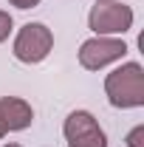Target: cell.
<instances>
[{
	"label": "cell",
	"instance_id": "cell-7",
	"mask_svg": "<svg viewBox=\"0 0 144 147\" xmlns=\"http://www.w3.org/2000/svg\"><path fill=\"white\" fill-rule=\"evenodd\" d=\"M11 31H14V17L0 9V42H6V40L11 37Z\"/></svg>",
	"mask_w": 144,
	"mask_h": 147
},
{
	"label": "cell",
	"instance_id": "cell-3",
	"mask_svg": "<svg viewBox=\"0 0 144 147\" xmlns=\"http://www.w3.org/2000/svg\"><path fill=\"white\" fill-rule=\"evenodd\" d=\"M54 51V31L45 23H26L20 26L14 42H11V54L23 65H40L42 59Z\"/></svg>",
	"mask_w": 144,
	"mask_h": 147
},
{
	"label": "cell",
	"instance_id": "cell-6",
	"mask_svg": "<svg viewBox=\"0 0 144 147\" xmlns=\"http://www.w3.org/2000/svg\"><path fill=\"white\" fill-rule=\"evenodd\" d=\"M0 119L6 125V133H20V130L31 127L34 108L23 96H0Z\"/></svg>",
	"mask_w": 144,
	"mask_h": 147
},
{
	"label": "cell",
	"instance_id": "cell-5",
	"mask_svg": "<svg viewBox=\"0 0 144 147\" xmlns=\"http://www.w3.org/2000/svg\"><path fill=\"white\" fill-rule=\"evenodd\" d=\"M62 136L68 147H108V133L90 110H71L62 122Z\"/></svg>",
	"mask_w": 144,
	"mask_h": 147
},
{
	"label": "cell",
	"instance_id": "cell-1",
	"mask_svg": "<svg viewBox=\"0 0 144 147\" xmlns=\"http://www.w3.org/2000/svg\"><path fill=\"white\" fill-rule=\"evenodd\" d=\"M105 96L113 108L136 110L144 108V68L141 62H122L105 76Z\"/></svg>",
	"mask_w": 144,
	"mask_h": 147
},
{
	"label": "cell",
	"instance_id": "cell-4",
	"mask_svg": "<svg viewBox=\"0 0 144 147\" xmlns=\"http://www.w3.org/2000/svg\"><path fill=\"white\" fill-rule=\"evenodd\" d=\"M127 42L122 37H88L79 51H76V59L85 71H102L108 65H116V62H124L127 57Z\"/></svg>",
	"mask_w": 144,
	"mask_h": 147
},
{
	"label": "cell",
	"instance_id": "cell-9",
	"mask_svg": "<svg viewBox=\"0 0 144 147\" xmlns=\"http://www.w3.org/2000/svg\"><path fill=\"white\" fill-rule=\"evenodd\" d=\"M9 3H11L14 9H23V11H26V9H37L42 0H9Z\"/></svg>",
	"mask_w": 144,
	"mask_h": 147
},
{
	"label": "cell",
	"instance_id": "cell-11",
	"mask_svg": "<svg viewBox=\"0 0 144 147\" xmlns=\"http://www.w3.org/2000/svg\"><path fill=\"white\" fill-rule=\"evenodd\" d=\"M0 147H23V144H17V142H9V144H0Z\"/></svg>",
	"mask_w": 144,
	"mask_h": 147
},
{
	"label": "cell",
	"instance_id": "cell-8",
	"mask_svg": "<svg viewBox=\"0 0 144 147\" xmlns=\"http://www.w3.org/2000/svg\"><path fill=\"white\" fill-rule=\"evenodd\" d=\"M127 147H144V125H136V127L127 133Z\"/></svg>",
	"mask_w": 144,
	"mask_h": 147
},
{
	"label": "cell",
	"instance_id": "cell-2",
	"mask_svg": "<svg viewBox=\"0 0 144 147\" xmlns=\"http://www.w3.org/2000/svg\"><path fill=\"white\" fill-rule=\"evenodd\" d=\"M136 11L122 0H96L88 11V28L96 37H122L133 28Z\"/></svg>",
	"mask_w": 144,
	"mask_h": 147
},
{
	"label": "cell",
	"instance_id": "cell-10",
	"mask_svg": "<svg viewBox=\"0 0 144 147\" xmlns=\"http://www.w3.org/2000/svg\"><path fill=\"white\" fill-rule=\"evenodd\" d=\"M6 136V125H3V119H0V139Z\"/></svg>",
	"mask_w": 144,
	"mask_h": 147
}]
</instances>
